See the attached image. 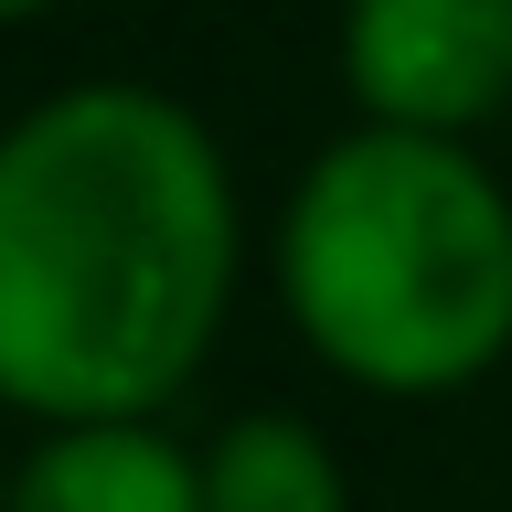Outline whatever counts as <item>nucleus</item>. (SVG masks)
I'll return each instance as SVG.
<instances>
[{
  "instance_id": "obj_1",
  "label": "nucleus",
  "mask_w": 512,
  "mask_h": 512,
  "mask_svg": "<svg viewBox=\"0 0 512 512\" xmlns=\"http://www.w3.org/2000/svg\"><path fill=\"white\" fill-rule=\"evenodd\" d=\"M246 288L235 160L171 86L86 75L0 128V416H171Z\"/></svg>"
},
{
  "instance_id": "obj_6",
  "label": "nucleus",
  "mask_w": 512,
  "mask_h": 512,
  "mask_svg": "<svg viewBox=\"0 0 512 512\" xmlns=\"http://www.w3.org/2000/svg\"><path fill=\"white\" fill-rule=\"evenodd\" d=\"M43 11H64V0H0V32H11V22H43Z\"/></svg>"
},
{
  "instance_id": "obj_4",
  "label": "nucleus",
  "mask_w": 512,
  "mask_h": 512,
  "mask_svg": "<svg viewBox=\"0 0 512 512\" xmlns=\"http://www.w3.org/2000/svg\"><path fill=\"white\" fill-rule=\"evenodd\" d=\"M11 512H203V448L160 416L32 427V448L11 459Z\"/></svg>"
},
{
  "instance_id": "obj_2",
  "label": "nucleus",
  "mask_w": 512,
  "mask_h": 512,
  "mask_svg": "<svg viewBox=\"0 0 512 512\" xmlns=\"http://www.w3.org/2000/svg\"><path fill=\"white\" fill-rule=\"evenodd\" d=\"M267 278L320 374L352 395L438 406L512 352V182L470 139L352 118L299 160Z\"/></svg>"
},
{
  "instance_id": "obj_5",
  "label": "nucleus",
  "mask_w": 512,
  "mask_h": 512,
  "mask_svg": "<svg viewBox=\"0 0 512 512\" xmlns=\"http://www.w3.org/2000/svg\"><path fill=\"white\" fill-rule=\"evenodd\" d=\"M203 512H352L342 448L288 406H246L203 438Z\"/></svg>"
},
{
  "instance_id": "obj_7",
  "label": "nucleus",
  "mask_w": 512,
  "mask_h": 512,
  "mask_svg": "<svg viewBox=\"0 0 512 512\" xmlns=\"http://www.w3.org/2000/svg\"><path fill=\"white\" fill-rule=\"evenodd\" d=\"M0 512H11V459H0Z\"/></svg>"
},
{
  "instance_id": "obj_3",
  "label": "nucleus",
  "mask_w": 512,
  "mask_h": 512,
  "mask_svg": "<svg viewBox=\"0 0 512 512\" xmlns=\"http://www.w3.org/2000/svg\"><path fill=\"white\" fill-rule=\"evenodd\" d=\"M342 96L363 128L480 139L512 107V0H342Z\"/></svg>"
}]
</instances>
